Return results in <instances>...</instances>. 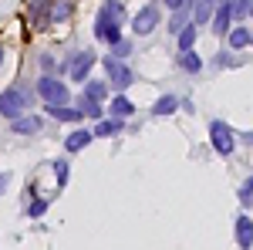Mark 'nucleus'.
Wrapping results in <instances>:
<instances>
[{"instance_id": "f257e3e1", "label": "nucleus", "mask_w": 253, "mask_h": 250, "mask_svg": "<svg viewBox=\"0 0 253 250\" xmlns=\"http://www.w3.org/2000/svg\"><path fill=\"white\" fill-rule=\"evenodd\" d=\"M27 108H31V95H27V88H20V85L7 88V92L0 95V115L10 118V122L24 118V112H27Z\"/></svg>"}, {"instance_id": "f03ea898", "label": "nucleus", "mask_w": 253, "mask_h": 250, "mask_svg": "<svg viewBox=\"0 0 253 250\" xmlns=\"http://www.w3.org/2000/svg\"><path fill=\"white\" fill-rule=\"evenodd\" d=\"M95 34L98 41H105V44H122V31H118V14L105 3L101 10H98V20H95Z\"/></svg>"}, {"instance_id": "7ed1b4c3", "label": "nucleus", "mask_w": 253, "mask_h": 250, "mask_svg": "<svg viewBox=\"0 0 253 250\" xmlns=\"http://www.w3.org/2000/svg\"><path fill=\"white\" fill-rule=\"evenodd\" d=\"M38 92H41V98L51 105V108H61V105H68V85L64 81H58L54 75H44L38 81Z\"/></svg>"}, {"instance_id": "20e7f679", "label": "nucleus", "mask_w": 253, "mask_h": 250, "mask_svg": "<svg viewBox=\"0 0 253 250\" xmlns=\"http://www.w3.org/2000/svg\"><path fill=\"white\" fill-rule=\"evenodd\" d=\"M210 142H213V149L219 155H230L236 149V139H233V129L223 122V118H216V122H210Z\"/></svg>"}, {"instance_id": "39448f33", "label": "nucleus", "mask_w": 253, "mask_h": 250, "mask_svg": "<svg viewBox=\"0 0 253 250\" xmlns=\"http://www.w3.org/2000/svg\"><path fill=\"white\" fill-rule=\"evenodd\" d=\"M105 71H108V81H112L115 88H128V85L135 81V75H132V68H128L125 61H115L112 54L105 58Z\"/></svg>"}, {"instance_id": "423d86ee", "label": "nucleus", "mask_w": 253, "mask_h": 250, "mask_svg": "<svg viewBox=\"0 0 253 250\" xmlns=\"http://www.w3.org/2000/svg\"><path fill=\"white\" fill-rule=\"evenodd\" d=\"M159 27V7L156 3H149V7H142L135 17H132V31H135L138 38H145V34H152Z\"/></svg>"}, {"instance_id": "0eeeda50", "label": "nucleus", "mask_w": 253, "mask_h": 250, "mask_svg": "<svg viewBox=\"0 0 253 250\" xmlns=\"http://www.w3.org/2000/svg\"><path fill=\"white\" fill-rule=\"evenodd\" d=\"M91 64H95V51H78L75 61H71V78L81 81V85H88V71H91Z\"/></svg>"}, {"instance_id": "6e6552de", "label": "nucleus", "mask_w": 253, "mask_h": 250, "mask_svg": "<svg viewBox=\"0 0 253 250\" xmlns=\"http://www.w3.org/2000/svg\"><path fill=\"white\" fill-rule=\"evenodd\" d=\"M230 20H233V3H219L216 14H213V31L216 34H230V31H233Z\"/></svg>"}, {"instance_id": "1a4fd4ad", "label": "nucleus", "mask_w": 253, "mask_h": 250, "mask_svg": "<svg viewBox=\"0 0 253 250\" xmlns=\"http://www.w3.org/2000/svg\"><path fill=\"white\" fill-rule=\"evenodd\" d=\"M236 244L243 250L253 247V220L250 216H236Z\"/></svg>"}, {"instance_id": "9d476101", "label": "nucleus", "mask_w": 253, "mask_h": 250, "mask_svg": "<svg viewBox=\"0 0 253 250\" xmlns=\"http://www.w3.org/2000/svg\"><path fill=\"white\" fill-rule=\"evenodd\" d=\"M91 139H95V132H88V129H78V132H71L68 139H64V149H68V152H81V149H84Z\"/></svg>"}, {"instance_id": "9b49d317", "label": "nucleus", "mask_w": 253, "mask_h": 250, "mask_svg": "<svg viewBox=\"0 0 253 250\" xmlns=\"http://www.w3.org/2000/svg\"><path fill=\"white\" fill-rule=\"evenodd\" d=\"M122 132V118H105V122H98L95 129V139H112V135Z\"/></svg>"}, {"instance_id": "f8f14e48", "label": "nucleus", "mask_w": 253, "mask_h": 250, "mask_svg": "<svg viewBox=\"0 0 253 250\" xmlns=\"http://www.w3.org/2000/svg\"><path fill=\"white\" fill-rule=\"evenodd\" d=\"M10 129H14V132H20V135H31V132H38V129H41V118L24 115V118H17V122H10Z\"/></svg>"}, {"instance_id": "ddd939ff", "label": "nucleus", "mask_w": 253, "mask_h": 250, "mask_svg": "<svg viewBox=\"0 0 253 250\" xmlns=\"http://www.w3.org/2000/svg\"><path fill=\"white\" fill-rule=\"evenodd\" d=\"M47 115L61 118V122H78V118H84V112L81 108H68V105H61V108H51L47 105Z\"/></svg>"}, {"instance_id": "4468645a", "label": "nucleus", "mask_w": 253, "mask_h": 250, "mask_svg": "<svg viewBox=\"0 0 253 250\" xmlns=\"http://www.w3.org/2000/svg\"><path fill=\"white\" fill-rule=\"evenodd\" d=\"M132 112H135V105H132L125 95L112 98V115H115V118H125V115H132Z\"/></svg>"}, {"instance_id": "2eb2a0df", "label": "nucleus", "mask_w": 253, "mask_h": 250, "mask_svg": "<svg viewBox=\"0 0 253 250\" xmlns=\"http://www.w3.org/2000/svg\"><path fill=\"white\" fill-rule=\"evenodd\" d=\"M78 108L84 112V115H91V118H98V122H105V108H101L98 101H91V98H84V95H81Z\"/></svg>"}, {"instance_id": "dca6fc26", "label": "nucleus", "mask_w": 253, "mask_h": 250, "mask_svg": "<svg viewBox=\"0 0 253 250\" xmlns=\"http://www.w3.org/2000/svg\"><path fill=\"white\" fill-rule=\"evenodd\" d=\"M175 105H179V98H175V95L159 98V101H156V108H152V115H172V112H175Z\"/></svg>"}, {"instance_id": "f3484780", "label": "nucleus", "mask_w": 253, "mask_h": 250, "mask_svg": "<svg viewBox=\"0 0 253 250\" xmlns=\"http://www.w3.org/2000/svg\"><path fill=\"white\" fill-rule=\"evenodd\" d=\"M250 41H253V34L247 27H233V31H230V48H247Z\"/></svg>"}, {"instance_id": "a211bd4d", "label": "nucleus", "mask_w": 253, "mask_h": 250, "mask_svg": "<svg viewBox=\"0 0 253 250\" xmlns=\"http://www.w3.org/2000/svg\"><path fill=\"white\" fill-rule=\"evenodd\" d=\"M213 14H216L213 3H206V0H203V3H196V7H193V24H206Z\"/></svg>"}, {"instance_id": "6ab92c4d", "label": "nucleus", "mask_w": 253, "mask_h": 250, "mask_svg": "<svg viewBox=\"0 0 253 250\" xmlns=\"http://www.w3.org/2000/svg\"><path fill=\"white\" fill-rule=\"evenodd\" d=\"M193 44H196V24H189V27L179 34V51H182V54H189V51H193Z\"/></svg>"}, {"instance_id": "aec40b11", "label": "nucleus", "mask_w": 253, "mask_h": 250, "mask_svg": "<svg viewBox=\"0 0 253 250\" xmlns=\"http://www.w3.org/2000/svg\"><path fill=\"white\" fill-rule=\"evenodd\" d=\"M105 95H108V85H101V81H88V85H84V98H91V101H101Z\"/></svg>"}, {"instance_id": "412c9836", "label": "nucleus", "mask_w": 253, "mask_h": 250, "mask_svg": "<svg viewBox=\"0 0 253 250\" xmlns=\"http://www.w3.org/2000/svg\"><path fill=\"white\" fill-rule=\"evenodd\" d=\"M179 64H182L186 71H193V75H196V71H199V68H203V61L196 58L193 51H189V54H179Z\"/></svg>"}, {"instance_id": "4be33fe9", "label": "nucleus", "mask_w": 253, "mask_h": 250, "mask_svg": "<svg viewBox=\"0 0 253 250\" xmlns=\"http://www.w3.org/2000/svg\"><path fill=\"white\" fill-rule=\"evenodd\" d=\"M240 203H243L247 210L253 206V176L247 179V183H243V186H240Z\"/></svg>"}, {"instance_id": "5701e85b", "label": "nucleus", "mask_w": 253, "mask_h": 250, "mask_svg": "<svg viewBox=\"0 0 253 250\" xmlns=\"http://www.w3.org/2000/svg\"><path fill=\"white\" fill-rule=\"evenodd\" d=\"M51 166H54V176H58V190H61V186L68 183V162H64V159H58V162H51Z\"/></svg>"}, {"instance_id": "b1692460", "label": "nucleus", "mask_w": 253, "mask_h": 250, "mask_svg": "<svg viewBox=\"0 0 253 250\" xmlns=\"http://www.w3.org/2000/svg\"><path fill=\"white\" fill-rule=\"evenodd\" d=\"M128 54H132V44H128V41H122V44H115V48H112V58H115V61L128 58Z\"/></svg>"}, {"instance_id": "393cba45", "label": "nucleus", "mask_w": 253, "mask_h": 250, "mask_svg": "<svg viewBox=\"0 0 253 250\" xmlns=\"http://www.w3.org/2000/svg\"><path fill=\"white\" fill-rule=\"evenodd\" d=\"M44 210H47V200H34V203H31V210H27V216H41Z\"/></svg>"}, {"instance_id": "a878e982", "label": "nucleus", "mask_w": 253, "mask_h": 250, "mask_svg": "<svg viewBox=\"0 0 253 250\" xmlns=\"http://www.w3.org/2000/svg\"><path fill=\"white\" fill-rule=\"evenodd\" d=\"M250 7H253V3H247V0L233 3V17H247V14H250Z\"/></svg>"}, {"instance_id": "bb28decb", "label": "nucleus", "mask_w": 253, "mask_h": 250, "mask_svg": "<svg viewBox=\"0 0 253 250\" xmlns=\"http://www.w3.org/2000/svg\"><path fill=\"white\" fill-rule=\"evenodd\" d=\"M51 14H54V17H68V14H71V7H68V3H61V7H54Z\"/></svg>"}, {"instance_id": "cd10ccee", "label": "nucleus", "mask_w": 253, "mask_h": 250, "mask_svg": "<svg viewBox=\"0 0 253 250\" xmlns=\"http://www.w3.org/2000/svg\"><path fill=\"white\" fill-rule=\"evenodd\" d=\"M41 68L51 71V68H54V58H51V54H41Z\"/></svg>"}, {"instance_id": "c85d7f7f", "label": "nucleus", "mask_w": 253, "mask_h": 250, "mask_svg": "<svg viewBox=\"0 0 253 250\" xmlns=\"http://www.w3.org/2000/svg\"><path fill=\"white\" fill-rule=\"evenodd\" d=\"M3 186H7V173L0 176V193H3Z\"/></svg>"}, {"instance_id": "c756f323", "label": "nucleus", "mask_w": 253, "mask_h": 250, "mask_svg": "<svg viewBox=\"0 0 253 250\" xmlns=\"http://www.w3.org/2000/svg\"><path fill=\"white\" fill-rule=\"evenodd\" d=\"M243 139H247V146H253V132H247V135H243Z\"/></svg>"}, {"instance_id": "7c9ffc66", "label": "nucleus", "mask_w": 253, "mask_h": 250, "mask_svg": "<svg viewBox=\"0 0 253 250\" xmlns=\"http://www.w3.org/2000/svg\"><path fill=\"white\" fill-rule=\"evenodd\" d=\"M0 64H3V48H0Z\"/></svg>"}, {"instance_id": "2f4dec72", "label": "nucleus", "mask_w": 253, "mask_h": 250, "mask_svg": "<svg viewBox=\"0 0 253 250\" xmlns=\"http://www.w3.org/2000/svg\"><path fill=\"white\" fill-rule=\"evenodd\" d=\"M250 14H253V7H250Z\"/></svg>"}]
</instances>
